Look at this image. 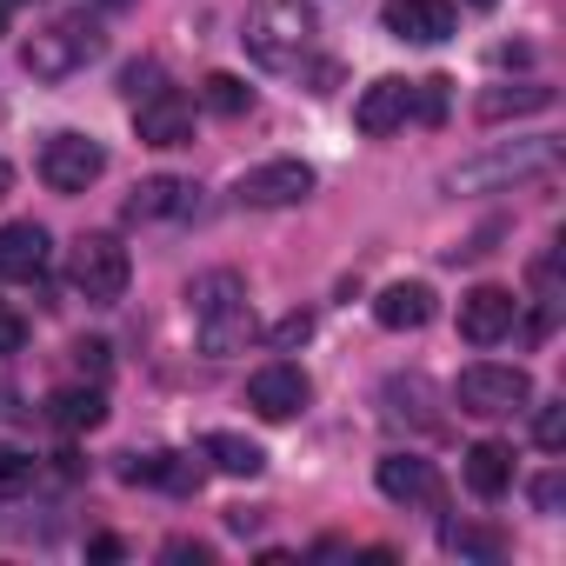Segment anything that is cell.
I'll return each instance as SVG.
<instances>
[{
	"mask_svg": "<svg viewBox=\"0 0 566 566\" xmlns=\"http://www.w3.org/2000/svg\"><path fill=\"white\" fill-rule=\"evenodd\" d=\"M187 314H193L200 354H213V360H227V354H240L253 340V301H247V280L233 266H213V273L193 280V287H187Z\"/></svg>",
	"mask_w": 566,
	"mask_h": 566,
	"instance_id": "1",
	"label": "cell"
},
{
	"mask_svg": "<svg viewBox=\"0 0 566 566\" xmlns=\"http://www.w3.org/2000/svg\"><path fill=\"white\" fill-rule=\"evenodd\" d=\"M314 34H321V14L307 8V0H253L247 21H240L247 54H253L260 67H273V74L301 67V54L314 48Z\"/></svg>",
	"mask_w": 566,
	"mask_h": 566,
	"instance_id": "2",
	"label": "cell"
},
{
	"mask_svg": "<svg viewBox=\"0 0 566 566\" xmlns=\"http://www.w3.org/2000/svg\"><path fill=\"white\" fill-rule=\"evenodd\" d=\"M553 167H559V140H500V147H486V154L447 167L440 187H447V193H506V187L539 180V174H553Z\"/></svg>",
	"mask_w": 566,
	"mask_h": 566,
	"instance_id": "3",
	"label": "cell"
},
{
	"mask_svg": "<svg viewBox=\"0 0 566 566\" xmlns=\"http://www.w3.org/2000/svg\"><path fill=\"white\" fill-rule=\"evenodd\" d=\"M101 48H107L101 21H87V14H67V21L41 28V34L21 48V67H28L34 81H74L87 61H101Z\"/></svg>",
	"mask_w": 566,
	"mask_h": 566,
	"instance_id": "4",
	"label": "cell"
},
{
	"mask_svg": "<svg viewBox=\"0 0 566 566\" xmlns=\"http://www.w3.org/2000/svg\"><path fill=\"white\" fill-rule=\"evenodd\" d=\"M67 280H74V294L94 301V307H114L127 294V280H134V260L114 233H81L74 240V260H67Z\"/></svg>",
	"mask_w": 566,
	"mask_h": 566,
	"instance_id": "5",
	"label": "cell"
},
{
	"mask_svg": "<svg viewBox=\"0 0 566 566\" xmlns=\"http://www.w3.org/2000/svg\"><path fill=\"white\" fill-rule=\"evenodd\" d=\"M453 400H460V413H473V420H513V413H526L533 380H526V367H493V360H480V367L460 374Z\"/></svg>",
	"mask_w": 566,
	"mask_h": 566,
	"instance_id": "6",
	"label": "cell"
},
{
	"mask_svg": "<svg viewBox=\"0 0 566 566\" xmlns=\"http://www.w3.org/2000/svg\"><path fill=\"white\" fill-rule=\"evenodd\" d=\"M307 193H314V167H307V160H260V167H247V174L233 180V200H240V207H260V213L301 207Z\"/></svg>",
	"mask_w": 566,
	"mask_h": 566,
	"instance_id": "7",
	"label": "cell"
},
{
	"mask_svg": "<svg viewBox=\"0 0 566 566\" xmlns=\"http://www.w3.org/2000/svg\"><path fill=\"white\" fill-rule=\"evenodd\" d=\"M101 174H107V154H101V140H87V134H54V140L41 147V180H48L54 193H87Z\"/></svg>",
	"mask_w": 566,
	"mask_h": 566,
	"instance_id": "8",
	"label": "cell"
},
{
	"mask_svg": "<svg viewBox=\"0 0 566 566\" xmlns=\"http://www.w3.org/2000/svg\"><path fill=\"white\" fill-rule=\"evenodd\" d=\"M307 400H314V387H307V374L287 367V360H273V367H260V374L247 380V407H253L260 420H294Z\"/></svg>",
	"mask_w": 566,
	"mask_h": 566,
	"instance_id": "9",
	"label": "cell"
},
{
	"mask_svg": "<svg viewBox=\"0 0 566 566\" xmlns=\"http://www.w3.org/2000/svg\"><path fill=\"white\" fill-rule=\"evenodd\" d=\"M134 127H140L147 147H187L193 140V101L174 94V87H160V94H147L134 107Z\"/></svg>",
	"mask_w": 566,
	"mask_h": 566,
	"instance_id": "10",
	"label": "cell"
},
{
	"mask_svg": "<svg viewBox=\"0 0 566 566\" xmlns=\"http://www.w3.org/2000/svg\"><path fill=\"white\" fill-rule=\"evenodd\" d=\"M513 321H520V301H513L506 287H473V294L460 301V334H467L473 347L506 340V334H513Z\"/></svg>",
	"mask_w": 566,
	"mask_h": 566,
	"instance_id": "11",
	"label": "cell"
},
{
	"mask_svg": "<svg viewBox=\"0 0 566 566\" xmlns=\"http://www.w3.org/2000/svg\"><path fill=\"white\" fill-rule=\"evenodd\" d=\"M120 480L127 486H167V493H200L207 467L193 453H127L120 460Z\"/></svg>",
	"mask_w": 566,
	"mask_h": 566,
	"instance_id": "12",
	"label": "cell"
},
{
	"mask_svg": "<svg viewBox=\"0 0 566 566\" xmlns=\"http://www.w3.org/2000/svg\"><path fill=\"white\" fill-rule=\"evenodd\" d=\"M374 480H380V493L400 500V506H440V473H433V460H420V453H387V460L374 467Z\"/></svg>",
	"mask_w": 566,
	"mask_h": 566,
	"instance_id": "13",
	"label": "cell"
},
{
	"mask_svg": "<svg viewBox=\"0 0 566 566\" xmlns=\"http://www.w3.org/2000/svg\"><path fill=\"white\" fill-rule=\"evenodd\" d=\"M48 253H54V240H48L41 220H8L0 227V280H41Z\"/></svg>",
	"mask_w": 566,
	"mask_h": 566,
	"instance_id": "14",
	"label": "cell"
},
{
	"mask_svg": "<svg viewBox=\"0 0 566 566\" xmlns=\"http://www.w3.org/2000/svg\"><path fill=\"white\" fill-rule=\"evenodd\" d=\"M187 213H200V187L180 174H154L127 200V220H187Z\"/></svg>",
	"mask_w": 566,
	"mask_h": 566,
	"instance_id": "15",
	"label": "cell"
},
{
	"mask_svg": "<svg viewBox=\"0 0 566 566\" xmlns=\"http://www.w3.org/2000/svg\"><path fill=\"white\" fill-rule=\"evenodd\" d=\"M387 34L413 41V48L447 41L453 34V0H394V8H387Z\"/></svg>",
	"mask_w": 566,
	"mask_h": 566,
	"instance_id": "16",
	"label": "cell"
},
{
	"mask_svg": "<svg viewBox=\"0 0 566 566\" xmlns=\"http://www.w3.org/2000/svg\"><path fill=\"white\" fill-rule=\"evenodd\" d=\"M407 101H413V81H374V87L354 101V127L380 140V134L407 127Z\"/></svg>",
	"mask_w": 566,
	"mask_h": 566,
	"instance_id": "17",
	"label": "cell"
},
{
	"mask_svg": "<svg viewBox=\"0 0 566 566\" xmlns=\"http://www.w3.org/2000/svg\"><path fill=\"white\" fill-rule=\"evenodd\" d=\"M374 321L387 334H420L433 321V287H420V280H394V287L374 301Z\"/></svg>",
	"mask_w": 566,
	"mask_h": 566,
	"instance_id": "18",
	"label": "cell"
},
{
	"mask_svg": "<svg viewBox=\"0 0 566 566\" xmlns=\"http://www.w3.org/2000/svg\"><path fill=\"white\" fill-rule=\"evenodd\" d=\"M553 101H559V94H553L546 81H520V87L506 81V87H486V94H480V120H520V114H546Z\"/></svg>",
	"mask_w": 566,
	"mask_h": 566,
	"instance_id": "19",
	"label": "cell"
},
{
	"mask_svg": "<svg viewBox=\"0 0 566 566\" xmlns=\"http://www.w3.org/2000/svg\"><path fill=\"white\" fill-rule=\"evenodd\" d=\"M48 420L61 427V433H94L101 420H107V394L87 380V387H61L54 400H48Z\"/></svg>",
	"mask_w": 566,
	"mask_h": 566,
	"instance_id": "20",
	"label": "cell"
},
{
	"mask_svg": "<svg viewBox=\"0 0 566 566\" xmlns=\"http://www.w3.org/2000/svg\"><path fill=\"white\" fill-rule=\"evenodd\" d=\"M467 486H473L480 500H500V493L513 486V453H506L500 440H473V447H467Z\"/></svg>",
	"mask_w": 566,
	"mask_h": 566,
	"instance_id": "21",
	"label": "cell"
},
{
	"mask_svg": "<svg viewBox=\"0 0 566 566\" xmlns=\"http://www.w3.org/2000/svg\"><path fill=\"white\" fill-rule=\"evenodd\" d=\"M200 453H207L220 473H233V480H253V473H266V453H260L247 433H207V440H200Z\"/></svg>",
	"mask_w": 566,
	"mask_h": 566,
	"instance_id": "22",
	"label": "cell"
},
{
	"mask_svg": "<svg viewBox=\"0 0 566 566\" xmlns=\"http://www.w3.org/2000/svg\"><path fill=\"white\" fill-rule=\"evenodd\" d=\"M440 546L460 553V559H500V553H506V539H500L493 526H467V520H447V526H440Z\"/></svg>",
	"mask_w": 566,
	"mask_h": 566,
	"instance_id": "23",
	"label": "cell"
},
{
	"mask_svg": "<svg viewBox=\"0 0 566 566\" xmlns=\"http://www.w3.org/2000/svg\"><path fill=\"white\" fill-rule=\"evenodd\" d=\"M207 107L213 114H227V120H240V114H253V87L247 81H233V74H207Z\"/></svg>",
	"mask_w": 566,
	"mask_h": 566,
	"instance_id": "24",
	"label": "cell"
},
{
	"mask_svg": "<svg viewBox=\"0 0 566 566\" xmlns=\"http://www.w3.org/2000/svg\"><path fill=\"white\" fill-rule=\"evenodd\" d=\"M34 480H41V460H34V453H21V447H0V500H21Z\"/></svg>",
	"mask_w": 566,
	"mask_h": 566,
	"instance_id": "25",
	"label": "cell"
},
{
	"mask_svg": "<svg viewBox=\"0 0 566 566\" xmlns=\"http://www.w3.org/2000/svg\"><path fill=\"white\" fill-rule=\"evenodd\" d=\"M447 87H453L447 74H427V81H413V101H407V114H413V120H427V127H440V120H447Z\"/></svg>",
	"mask_w": 566,
	"mask_h": 566,
	"instance_id": "26",
	"label": "cell"
},
{
	"mask_svg": "<svg viewBox=\"0 0 566 566\" xmlns=\"http://www.w3.org/2000/svg\"><path fill=\"white\" fill-rule=\"evenodd\" d=\"M526 407H533V400H526ZM533 440H539L546 453L566 447V400H539V407H533Z\"/></svg>",
	"mask_w": 566,
	"mask_h": 566,
	"instance_id": "27",
	"label": "cell"
},
{
	"mask_svg": "<svg viewBox=\"0 0 566 566\" xmlns=\"http://www.w3.org/2000/svg\"><path fill=\"white\" fill-rule=\"evenodd\" d=\"M160 87H167V81H160V67H154V61H134V67L120 74V94H127L134 107H140L147 94H160Z\"/></svg>",
	"mask_w": 566,
	"mask_h": 566,
	"instance_id": "28",
	"label": "cell"
},
{
	"mask_svg": "<svg viewBox=\"0 0 566 566\" xmlns=\"http://www.w3.org/2000/svg\"><path fill=\"white\" fill-rule=\"evenodd\" d=\"M107 360H114V347H107V340H74V367H81L87 380H101V374H107Z\"/></svg>",
	"mask_w": 566,
	"mask_h": 566,
	"instance_id": "29",
	"label": "cell"
},
{
	"mask_svg": "<svg viewBox=\"0 0 566 566\" xmlns=\"http://www.w3.org/2000/svg\"><path fill=\"white\" fill-rule=\"evenodd\" d=\"M21 347H28V321L0 301V354H21Z\"/></svg>",
	"mask_w": 566,
	"mask_h": 566,
	"instance_id": "30",
	"label": "cell"
},
{
	"mask_svg": "<svg viewBox=\"0 0 566 566\" xmlns=\"http://www.w3.org/2000/svg\"><path fill=\"white\" fill-rule=\"evenodd\" d=\"M559 500H566V480H559V473H539V480H533V506H539V513H559Z\"/></svg>",
	"mask_w": 566,
	"mask_h": 566,
	"instance_id": "31",
	"label": "cell"
},
{
	"mask_svg": "<svg viewBox=\"0 0 566 566\" xmlns=\"http://www.w3.org/2000/svg\"><path fill=\"white\" fill-rule=\"evenodd\" d=\"M307 334H314V321H307V314H287V321L273 327V347H301Z\"/></svg>",
	"mask_w": 566,
	"mask_h": 566,
	"instance_id": "32",
	"label": "cell"
},
{
	"mask_svg": "<svg viewBox=\"0 0 566 566\" xmlns=\"http://www.w3.org/2000/svg\"><path fill=\"white\" fill-rule=\"evenodd\" d=\"M167 559H193V566H207V559H213V546H193V539H167Z\"/></svg>",
	"mask_w": 566,
	"mask_h": 566,
	"instance_id": "33",
	"label": "cell"
},
{
	"mask_svg": "<svg viewBox=\"0 0 566 566\" xmlns=\"http://www.w3.org/2000/svg\"><path fill=\"white\" fill-rule=\"evenodd\" d=\"M227 526H233V533H253V526H260V513H247V506H233V513H227Z\"/></svg>",
	"mask_w": 566,
	"mask_h": 566,
	"instance_id": "34",
	"label": "cell"
},
{
	"mask_svg": "<svg viewBox=\"0 0 566 566\" xmlns=\"http://www.w3.org/2000/svg\"><path fill=\"white\" fill-rule=\"evenodd\" d=\"M87 553H94V559H120V539H114V533H101V539H94Z\"/></svg>",
	"mask_w": 566,
	"mask_h": 566,
	"instance_id": "35",
	"label": "cell"
},
{
	"mask_svg": "<svg viewBox=\"0 0 566 566\" xmlns=\"http://www.w3.org/2000/svg\"><path fill=\"white\" fill-rule=\"evenodd\" d=\"M8 187H14V167H8V160H0V193H8Z\"/></svg>",
	"mask_w": 566,
	"mask_h": 566,
	"instance_id": "36",
	"label": "cell"
},
{
	"mask_svg": "<svg viewBox=\"0 0 566 566\" xmlns=\"http://www.w3.org/2000/svg\"><path fill=\"white\" fill-rule=\"evenodd\" d=\"M101 8H134V0H101Z\"/></svg>",
	"mask_w": 566,
	"mask_h": 566,
	"instance_id": "37",
	"label": "cell"
},
{
	"mask_svg": "<svg viewBox=\"0 0 566 566\" xmlns=\"http://www.w3.org/2000/svg\"><path fill=\"white\" fill-rule=\"evenodd\" d=\"M0 21H8V0H0Z\"/></svg>",
	"mask_w": 566,
	"mask_h": 566,
	"instance_id": "38",
	"label": "cell"
},
{
	"mask_svg": "<svg viewBox=\"0 0 566 566\" xmlns=\"http://www.w3.org/2000/svg\"><path fill=\"white\" fill-rule=\"evenodd\" d=\"M473 8H493V0H473Z\"/></svg>",
	"mask_w": 566,
	"mask_h": 566,
	"instance_id": "39",
	"label": "cell"
}]
</instances>
